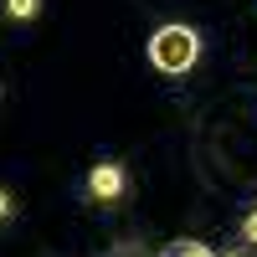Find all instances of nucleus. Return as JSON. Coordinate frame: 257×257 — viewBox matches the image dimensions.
<instances>
[{"instance_id": "f257e3e1", "label": "nucleus", "mask_w": 257, "mask_h": 257, "mask_svg": "<svg viewBox=\"0 0 257 257\" xmlns=\"http://www.w3.org/2000/svg\"><path fill=\"white\" fill-rule=\"evenodd\" d=\"M196 57H201V31L196 26H160L149 36V62H155L160 72H170V77L190 72Z\"/></svg>"}, {"instance_id": "f03ea898", "label": "nucleus", "mask_w": 257, "mask_h": 257, "mask_svg": "<svg viewBox=\"0 0 257 257\" xmlns=\"http://www.w3.org/2000/svg\"><path fill=\"white\" fill-rule=\"evenodd\" d=\"M123 185H128V175H123L118 160H98L88 170V201H98V206H113L123 196Z\"/></svg>"}, {"instance_id": "7ed1b4c3", "label": "nucleus", "mask_w": 257, "mask_h": 257, "mask_svg": "<svg viewBox=\"0 0 257 257\" xmlns=\"http://www.w3.org/2000/svg\"><path fill=\"white\" fill-rule=\"evenodd\" d=\"M0 11H6L11 21H36L41 16V0H0Z\"/></svg>"}, {"instance_id": "20e7f679", "label": "nucleus", "mask_w": 257, "mask_h": 257, "mask_svg": "<svg viewBox=\"0 0 257 257\" xmlns=\"http://www.w3.org/2000/svg\"><path fill=\"white\" fill-rule=\"evenodd\" d=\"M170 257H216V252H211L206 242H175V252H170Z\"/></svg>"}, {"instance_id": "39448f33", "label": "nucleus", "mask_w": 257, "mask_h": 257, "mask_svg": "<svg viewBox=\"0 0 257 257\" xmlns=\"http://www.w3.org/2000/svg\"><path fill=\"white\" fill-rule=\"evenodd\" d=\"M108 257H144V247H134V242H118Z\"/></svg>"}, {"instance_id": "423d86ee", "label": "nucleus", "mask_w": 257, "mask_h": 257, "mask_svg": "<svg viewBox=\"0 0 257 257\" xmlns=\"http://www.w3.org/2000/svg\"><path fill=\"white\" fill-rule=\"evenodd\" d=\"M242 237H247V242H252V247H257V211H252V216H247V221H242Z\"/></svg>"}, {"instance_id": "0eeeda50", "label": "nucleus", "mask_w": 257, "mask_h": 257, "mask_svg": "<svg viewBox=\"0 0 257 257\" xmlns=\"http://www.w3.org/2000/svg\"><path fill=\"white\" fill-rule=\"evenodd\" d=\"M11 211H16V201L6 196V190H0V221H6V216H11Z\"/></svg>"}, {"instance_id": "6e6552de", "label": "nucleus", "mask_w": 257, "mask_h": 257, "mask_svg": "<svg viewBox=\"0 0 257 257\" xmlns=\"http://www.w3.org/2000/svg\"><path fill=\"white\" fill-rule=\"evenodd\" d=\"M226 257H242V252H226Z\"/></svg>"}]
</instances>
